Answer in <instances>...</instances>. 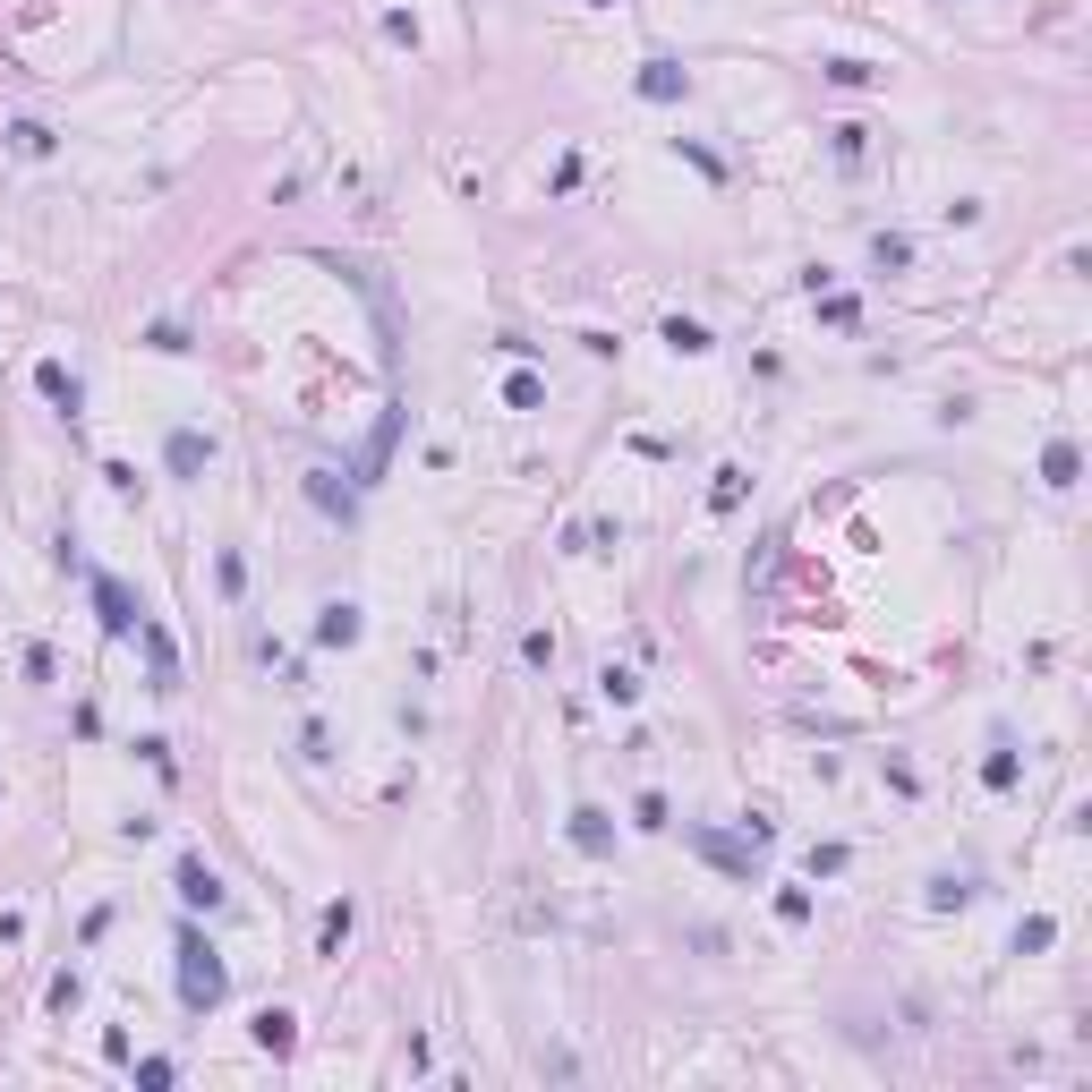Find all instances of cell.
<instances>
[{
    "instance_id": "cell-1",
    "label": "cell",
    "mask_w": 1092,
    "mask_h": 1092,
    "mask_svg": "<svg viewBox=\"0 0 1092 1092\" xmlns=\"http://www.w3.org/2000/svg\"><path fill=\"white\" fill-rule=\"evenodd\" d=\"M180 999H188V1007H214V999H222V964L205 956L196 939H188V973H180Z\"/></svg>"
},
{
    "instance_id": "cell-2",
    "label": "cell",
    "mask_w": 1092,
    "mask_h": 1092,
    "mask_svg": "<svg viewBox=\"0 0 1092 1092\" xmlns=\"http://www.w3.org/2000/svg\"><path fill=\"white\" fill-rule=\"evenodd\" d=\"M641 94H658V103H674V94H683V68H674V61H649Z\"/></svg>"
},
{
    "instance_id": "cell-3",
    "label": "cell",
    "mask_w": 1092,
    "mask_h": 1092,
    "mask_svg": "<svg viewBox=\"0 0 1092 1092\" xmlns=\"http://www.w3.org/2000/svg\"><path fill=\"white\" fill-rule=\"evenodd\" d=\"M180 897H188V905H222V888H214V871L188 862V871H180Z\"/></svg>"
},
{
    "instance_id": "cell-4",
    "label": "cell",
    "mask_w": 1092,
    "mask_h": 1092,
    "mask_svg": "<svg viewBox=\"0 0 1092 1092\" xmlns=\"http://www.w3.org/2000/svg\"><path fill=\"white\" fill-rule=\"evenodd\" d=\"M324 641H359V615L350 606H324Z\"/></svg>"
},
{
    "instance_id": "cell-5",
    "label": "cell",
    "mask_w": 1092,
    "mask_h": 1092,
    "mask_svg": "<svg viewBox=\"0 0 1092 1092\" xmlns=\"http://www.w3.org/2000/svg\"><path fill=\"white\" fill-rule=\"evenodd\" d=\"M35 385H44V393H52V402H68V410H77V385H68V367H44V376H35Z\"/></svg>"
},
{
    "instance_id": "cell-6",
    "label": "cell",
    "mask_w": 1092,
    "mask_h": 1092,
    "mask_svg": "<svg viewBox=\"0 0 1092 1092\" xmlns=\"http://www.w3.org/2000/svg\"><path fill=\"white\" fill-rule=\"evenodd\" d=\"M257 1041L265 1049H291V1016H257Z\"/></svg>"
}]
</instances>
